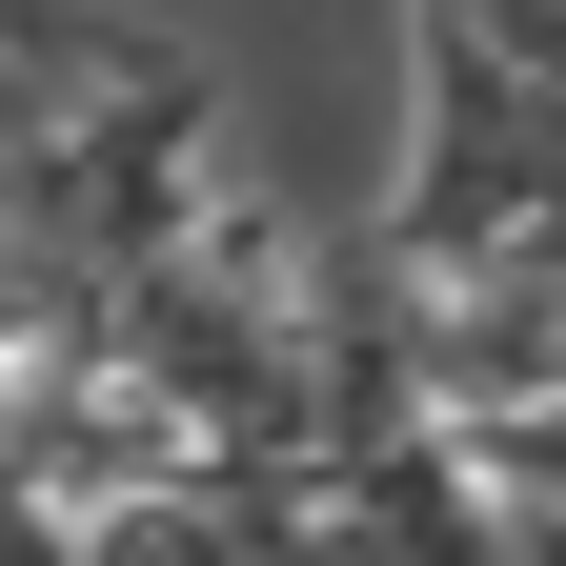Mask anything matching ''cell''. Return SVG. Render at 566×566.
<instances>
[{
	"instance_id": "6da1fadb",
	"label": "cell",
	"mask_w": 566,
	"mask_h": 566,
	"mask_svg": "<svg viewBox=\"0 0 566 566\" xmlns=\"http://www.w3.org/2000/svg\"><path fill=\"white\" fill-rule=\"evenodd\" d=\"M546 223H566V102L485 41H424V142H405L365 263H405V283L424 263H546Z\"/></svg>"
},
{
	"instance_id": "7a4b0ae2",
	"label": "cell",
	"mask_w": 566,
	"mask_h": 566,
	"mask_svg": "<svg viewBox=\"0 0 566 566\" xmlns=\"http://www.w3.org/2000/svg\"><path fill=\"white\" fill-rule=\"evenodd\" d=\"M61 566H344V506H304V485H243V465H202V485H163V506L82 526Z\"/></svg>"
},
{
	"instance_id": "3957f363",
	"label": "cell",
	"mask_w": 566,
	"mask_h": 566,
	"mask_svg": "<svg viewBox=\"0 0 566 566\" xmlns=\"http://www.w3.org/2000/svg\"><path fill=\"white\" fill-rule=\"evenodd\" d=\"M405 41H485V61H566V0H405Z\"/></svg>"
}]
</instances>
